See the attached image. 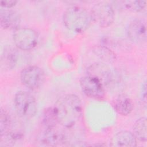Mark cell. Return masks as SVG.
<instances>
[{"label":"cell","mask_w":147,"mask_h":147,"mask_svg":"<svg viewBox=\"0 0 147 147\" xmlns=\"http://www.w3.org/2000/svg\"><path fill=\"white\" fill-rule=\"evenodd\" d=\"M54 107L59 123L66 128L74 126L82 115L83 107L81 100L75 94H68L60 96Z\"/></svg>","instance_id":"1"},{"label":"cell","mask_w":147,"mask_h":147,"mask_svg":"<svg viewBox=\"0 0 147 147\" xmlns=\"http://www.w3.org/2000/svg\"><path fill=\"white\" fill-rule=\"evenodd\" d=\"M63 20L65 27L76 33L85 31L90 26L91 20L90 12L79 6L67 8L63 13Z\"/></svg>","instance_id":"2"},{"label":"cell","mask_w":147,"mask_h":147,"mask_svg":"<svg viewBox=\"0 0 147 147\" xmlns=\"http://www.w3.org/2000/svg\"><path fill=\"white\" fill-rule=\"evenodd\" d=\"M14 104L17 114L22 118H31L36 113V100L33 96L27 91H18L14 96Z\"/></svg>","instance_id":"3"},{"label":"cell","mask_w":147,"mask_h":147,"mask_svg":"<svg viewBox=\"0 0 147 147\" xmlns=\"http://www.w3.org/2000/svg\"><path fill=\"white\" fill-rule=\"evenodd\" d=\"M91 20L100 27L110 26L114 20V11L111 5L102 1L95 4L91 8Z\"/></svg>","instance_id":"4"},{"label":"cell","mask_w":147,"mask_h":147,"mask_svg":"<svg viewBox=\"0 0 147 147\" xmlns=\"http://www.w3.org/2000/svg\"><path fill=\"white\" fill-rule=\"evenodd\" d=\"M13 39L19 49L28 51L36 46L38 42V34L32 28L18 27L14 30Z\"/></svg>","instance_id":"5"},{"label":"cell","mask_w":147,"mask_h":147,"mask_svg":"<svg viewBox=\"0 0 147 147\" xmlns=\"http://www.w3.org/2000/svg\"><path fill=\"white\" fill-rule=\"evenodd\" d=\"M20 79L25 87L30 90H36L42 85L45 80V74L39 67L30 65L21 71Z\"/></svg>","instance_id":"6"},{"label":"cell","mask_w":147,"mask_h":147,"mask_svg":"<svg viewBox=\"0 0 147 147\" xmlns=\"http://www.w3.org/2000/svg\"><path fill=\"white\" fill-rule=\"evenodd\" d=\"M80 85L84 94L92 99L102 100L105 95V87L96 78L87 75L80 79Z\"/></svg>","instance_id":"7"},{"label":"cell","mask_w":147,"mask_h":147,"mask_svg":"<svg viewBox=\"0 0 147 147\" xmlns=\"http://www.w3.org/2000/svg\"><path fill=\"white\" fill-rule=\"evenodd\" d=\"M127 34L131 41L142 44L146 41V24L145 20L137 18L131 21L127 28Z\"/></svg>","instance_id":"8"},{"label":"cell","mask_w":147,"mask_h":147,"mask_svg":"<svg viewBox=\"0 0 147 147\" xmlns=\"http://www.w3.org/2000/svg\"><path fill=\"white\" fill-rule=\"evenodd\" d=\"M67 138L63 131L56 126L45 128L40 137V142L47 146H57L66 142Z\"/></svg>","instance_id":"9"},{"label":"cell","mask_w":147,"mask_h":147,"mask_svg":"<svg viewBox=\"0 0 147 147\" xmlns=\"http://www.w3.org/2000/svg\"><path fill=\"white\" fill-rule=\"evenodd\" d=\"M21 22L20 14L10 9L1 10L0 12V24L3 29H16L19 27Z\"/></svg>","instance_id":"10"},{"label":"cell","mask_w":147,"mask_h":147,"mask_svg":"<svg viewBox=\"0 0 147 147\" xmlns=\"http://www.w3.org/2000/svg\"><path fill=\"white\" fill-rule=\"evenodd\" d=\"M110 145L111 146L134 147L137 145V139L131 132L122 130L112 137Z\"/></svg>","instance_id":"11"},{"label":"cell","mask_w":147,"mask_h":147,"mask_svg":"<svg viewBox=\"0 0 147 147\" xmlns=\"http://www.w3.org/2000/svg\"><path fill=\"white\" fill-rule=\"evenodd\" d=\"M88 75L99 79L105 85L109 84L111 79L112 74L107 67L104 64L97 63L92 65L88 68Z\"/></svg>","instance_id":"12"},{"label":"cell","mask_w":147,"mask_h":147,"mask_svg":"<svg viewBox=\"0 0 147 147\" xmlns=\"http://www.w3.org/2000/svg\"><path fill=\"white\" fill-rule=\"evenodd\" d=\"M114 107L117 113L121 115H129L133 109L131 99L126 95H120L115 100Z\"/></svg>","instance_id":"13"},{"label":"cell","mask_w":147,"mask_h":147,"mask_svg":"<svg viewBox=\"0 0 147 147\" xmlns=\"http://www.w3.org/2000/svg\"><path fill=\"white\" fill-rule=\"evenodd\" d=\"M17 61V52L10 46L6 47L1 56V67L5 69L13 68Z\"/></svg>","instance_id":"14"},{"label":"cell","mask_w":147,"mask_h":147,"mask_svg":"<svg viewBox=\"0 0 147 147\" xmlns=\"http://www.w3.org/2000/svg\"><path fill=\"white\" fill-rule=\"evenodd\" d=\"M41 122L45 128L56 126L57 123H59V120L55 107H49L44 110Z\"/></svg>","instance_id":"15"},{"label":"cell","mask_w":147,"mask_h":147,"mask_svg":"<svg viewBox=\"0 0 147 147\" xmlns=\"http://www.w3.org/2000/svg\"><path fill=\"white\" fill-rule=\"evenodd\" d=\"M146 118L141 117L137 119L133 126V134L136 139L146 142L147 140Z\"/></svg>","instance_id":"16"},{"label":"cell","mask_w":147,"mask_h":147,"mask_svg":"<svg viewBox=\"0 0 147 147\" xmlns=\"http://www.w3.org/2000/svg\"><path fill=\"white\" fill-rule=\"evenodd\" d=\"M11 126V118L7 112L3 109L0 110V133L1 136L6 134Z\"/></svg>","instance_id":"17"},{"label":"cell","mask_w":147,"mask_h":147,"mask_svg":"<svg viewBox=\"0 0 147 147\" xmlns=\"http://www.w3.org/2000/svg\"><path fill=\"white\" fill-rule=\"evenodd\" d=\"M94 52L100 59H102L105 61L112 62L115 59V55L113 53V52L110 49L105 47H95L94 49Z\"/></svg>","instance_id":"18"},{"label":"cell","mask_w":147,"mask_h":147,"mask_svg":"<svg viewBox=\"0 0 147 147\" xmlns=\"http://www.w3.org/2000/svg\"><path fill=\"white\" fill-rule=\"evenodd\" d=\"M120 2L128 10L134 12L142 10L146 6V1H122Z\"/></svg>","instance_id":"19"},{"label":"cell","mask_w":147,"mask_h":147,"mask_svg":"<svg viewBox=\"0 0 147 147\" xmlns=\"http://www.w3.org/2000/svg\"><path fill=\"white\" fill-rule=\"evenodd\" d=\"M17 1L13 0H9V1H1V6L5 8H10L14 6Z\"/></svg>","instance_id":"20"},{"label":"cell","mask_w":147,"mask_h":147,"mask_svg":"<svg viewBox=\"0 0 147 147\" xmlns=\"http://www.w3.org/2000/svg\"><path fill=\"white\" fill-rule=\"evenodd\" d=\"M141 98L142 103L146 106V82H144L142 84V91H141Z\"/></svg>","instance_id":"21"}]
</instances>
